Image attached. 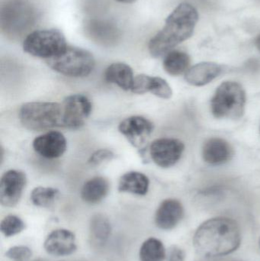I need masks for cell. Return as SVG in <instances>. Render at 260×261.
Masks as SVG:
<instances>
[{
	"mask_svg": "<svg viewBox=\"0 0 260 261\" xmlns=\"http://www.w3.org/2000/svg\"><path fill=\"white\" fill-rule=\"evenodd\" d=\"M241 242V230L228 218L209 219L200 225L194 236L195 251L205 257L225 256L235 252Z\"/></svg>",
	"mask_w": 260,
	"mask_h": 261,
	"instance_id": "obj_1",
	"label": "cell"
},
{
	"mask_svg": "<svg viewBox=\"0 0 260 261\" xmlns=\"http://www.w3.org/2000/svg\"><path fill=\"white\" fill-rule=\"evenodd\" d=\"M198 20V12L192 5H179L166 18L163 29L150 41L148 49L151 56H163L189 39L193 35Z\"/></svg>",
	"mask_w": 260,
	"mask_h": 261,
	"instance_id": "obj_2",
	"label": "cell"
},
{
	"mask_svg": "<svg viewBox=\"0 0 260 261\" xmlns=\"http://www.w3.org/2000/svg\"><path fill=\"white\" fill-rule=\"evenodd\" d=\"M38 17L36 8L28 0H6L0 12L2 32L11 38L27 36Z\"/></svg>",
	"mask_w": 260,
	"mask_h": 261,
	"instance_id": "obj_3",
	"label": "cell"
},
{
	"mask_svg": "<svg viewBox=\"0 0 260 261\" xmlns=\"http://www.w3.org/2000/svg\"><path fill=\"white\" fill-rule=\"evenodd\" d=\"M246 93L241 84L233 81L221 84L211 102L212 113L217 119H239L245 112Z\"/></svg>",
	"mask_w": 260,
	"mask_h": 261,
	"instance_id": "obj_4",
	"label": "cell"
},
{
	"mask_svg": "<svg viewBox=\"0 0 260 261\" xmlns=\"http://www.w3.org/2000/svg\"><path fill=\"white\" fill-rule=\"evenodd\" d=\"M19 119L23 126L28 130L63 127V106L53 102H27L20 109Z\"/></svg>",
	"mask_w": 260,
	"mask_h": 261,
	"instance_id": "obj_5",
	"label": "cell"
},
{
	"mask_svg": "<svg viewBox=\"0 0 260 261\" xmlns=\"http://www.w3.org/2000/svg\"><path fill=\"white\" fill-rule=\"evenodd\" d=\"M47 63L52 70L72 77L88 76L96 64L94 57L90 51L69 46L57 56L47 60Z\"/></svg>",
	"mask_w": 260,
	"mask_h": 261,
	"instance_id": "obj_6",
	"label": "cell"
},
{
	"mask_svg": "<svg viewBox=\"0 0 260 261\" xmlns=\"http://www.w3.org/2000/svg\"><path fill=\"white\" fill-rule=\"evenodd\" d=\"M67 47L65 36L57 29L34 31L25 37L23 42L24 52L46 60L57 56Z\"/></svg>",
	"mask_w": 260,
	"mask_h": 261,
	"instance_id": "obj_7",
	"label": "cell"
},
{
	"mask_svg": "<svg viewBox=\"0 0 260 261\" xmlns=\"http://www.w3.org/2000/svg\"><path fill=\"white\" fill-rule=\"evenodd\" d=\"M63 106V127L79 129L83 126L93 110L91 101L82 94H74L65 98Z\"/></svg>",
	"mask_w": 260,
	"mask_h": 261,
	"instance_id": "obj_8",
	"label": "cell"
},
{
	"mask_svg": "<svg viewBox=\"0 0 260 261\" xmlns=\"http://www.w3.org/2000/svg\"><path fill=\"white\" fill-rule=\"evenodd\" d=\"M185 145L176 138H160L150 147V153L154 162L159 167L168 168L175 165L183 155Z\"/></svg>",
	"mask_w": 260,
	"mask_h": 261,
	"instance_id": "obj_9",
	"label": "cell"
},
{
	"mask_svg": "<svg viewBox=\"0 0 260 261\" xmlns=\"http://www.w3.org/2000/svg\"><path fill=\"white\" fill-rule=\"evenodd\" d=\"M119 130L136 148L143 150L154 130V125L141 116H132L121 122Z\"/></svg>",
	"mask_w": 260,
	"mask_h": 261,
	"instance_id": "obj_10",
	"label": "cell"
},
{
	"mask_svg": "<svg viewBox=\"0 0 260 261\" xmlns=\"http://www.w3.org/2000/svg\"><path fill=\"white\" fill-rule=\"evenodd\" d=\"M26 176L19 170L4 173L0 182V202L5 207H14L19 202L26 185Z\"/></svg>",
	"mask_w": 260,
	"mask_h": 261,
	"instance_id": "obj_11",
	"label": "cell"
},
{
	"mask_svg": "<svg viewBox=\"0 0 260 261\" xmlns=\"http://www.w3.org/2000/svg\"><path fill=\"white\" fill-rule=\"evenodd\" d=\"M46 252L56 257H64L73 254L77 249L76 236L70 230H54L49 234L44 243Z\"/></svg>",
	"mask_w": 260,
	"mask_h": 261,
	"instance_id": "obj_12",
	"label": "cell"
},
{
	"mask_svg": "<svg viewBox=\"0 0 260 261\" xmlns=\"http://www.w3.org/2000/svg\"><path fill=\"white\" fill-rule=\"evenodd\" d=\"M33 148L41 156L47 159H55L65 153L67 140L61 132L52 130L35 138L33 141Z\"/></svg>",
	"mask_w": 260,
	"mask_h": 261,
	"instance_id": "obj_13",
	"label": "cell"
},
{
	"mask_svg": "<svg viewBox=\"0 0 260 261\" xmlns=\"http://www.w3.org/2000/svg\"><path fill=\"white\" fill-rule=\"evenodd\" d=\"M85 31L92 40L104 45L114 44L120 37L117 26L105 20H89L85 23Z\"/></svg>",
	"mask_w": 260,
	"mask_h": 261,
	"instance_id": "obj_14",
	"label": "cell"
},
{
	"mask_svg": "<svg viewBox=\"0 0 260 261\" xmlns=\"http://www.w3.org/2000/svg\"><path fill=\"white\" fill-rule=\"evenodd\" d=\"M184 215L183 205L180 201L168 199L163 201L157 208L155 223L160 229L171 230L175 228Z\"/></svg>",
	"mask_w": 260,
	"mask_h": 261,
	"instance_id": "obj_15",
	"label": "cell"
},
{
	"mask_svg": "<svg viewBox=\"0 0 260 261\" xmlns=\"http://www.w3.org/2000/svg\"><path fill=\"white\" fill-rule=\"evenodd\" d=\"M233 153L232 146L222 138H210L203 146V159L211 165H221L228 162Z\"/></svg>",
	"mask_w": 260,
	"mask_h": 261,
	"instance_id": "obj_16",
	"label": "cell"
},
{
	"mask_svg": "<svg viewBox=\"0 0 260 261\" xmlns=\"http://www.w3.org/2000/svg\"><path fill=\"white\" fill-rule=\"evenodd\" d=\"M221 72L222 67L216 63H199L187 70L185 79L190 85L203 87L218 77Z\"/></svg>",
	"mask_w": 260,
	"mask_h": 261,
	"instance_id": "obj_17",
	"label": "cell"
},
{
	"mask_svg": "<svg viewBox=\"0 0 260 261\" xmlns=\"http://www.w3.org/2000/svg\"><path fill=\"white\" fill-rule=\"evenodd\" d=\"M150 181L148 176L140 172L131 171L121 177L119 190L138 196H145L149 190Z\"/></svg>",
	"mask_w": 260,
	"mask_h": 261,
	"instance_id": "obj_18",
	"label": "cell"
},
{
	"mask_svg": "<svg viewBox=\"0 0 260 261\" xmlns=\"http://www.w3.org/2000/svg\"><path fill=\"white\" fill-rule=\"evenodd\" d=\"M105 77L108 82L116 84L124 90H131L134 80L132 69L124 63L111 64L105 70Z\"/></svg>",
	"mask_w": 260,
	"mask_h": 261,
	"instance_id": "obj_19",
	"label": "cell"
},
{
	"mask_svg": "<svg viewBox=\"0 0 260 261\" xmlns=\"http://www.w3.org/2000/svg\"><path fill=\"white\" fill-rule=\"evenodd\" d=\"M109 191V182L105 178L96 176L87 181L81 190V197L88 204H97L105 199Z\"/></svg>",
	"mask_w": 260,
	"mask_h": 261,
	"instance_id": "obj_20",
	"label": "cell"
},
{
	"mask_svg": "<svg viewBox=\"0 0 260 261\" xmlns=\"http://www.w3.org/2000/svg\"><path fill=\"white\" fill-rule=\"evenodd\" d=\"M111 227L108 218L104 215L96 214L90 222V239L96 247H102L111 236Z\"/></svg>",
	"mask_w": 260,
	"mask_h": 261,
	"instance_id": "obj_21",
	"label": "cell"
},
{
	"mask_svg": "<svg viewBox=\"0 0 260 261\" xmlns=\"http://www.w3.org/2000/svg\"><path fill=\"white\" fill-rule=\"evenodd\" d=\"M190 58L187 54L180 50H171L163 61V68L171 76H180L189 70Z\"/></svg>",
	"mask_w": 260,
	"mask_h": 261,
	"instance_id": "obj_22",
	"label": "cell"
},
{
	"mask_svg": "<svg viewBox=\"0 0 260 261\" xmlns=\"http://www.w3.org/2000/svg\"><path fill=\"white\" fill-rule=\"evenodd\" d=\"M139 256L140 261H164L166 250L159 239L150 238L142 244Z\"/></svg>",
	"mask_w": 260,
	"mask_h": 261,
	"instance_id": "obj_23",
	"label": "cell"
},
{
	"mask_svg": "<svg viewBox=\"0 0 260 261\" xmlns=\"http://www.w3.org/2000/svg\"><path fill=\"white\" fill-rule=\"evenodd\" d=\"M59 193V190L55 188L38 187L32 190L31 200L36 206L48 208L54 203Z\"/></svg>",
	"mask_w": 260,
	"mask_h": 261,
	"instance_id": "obj_24",
	"label": "cell"
},
{
	"mask_svg": "<svg viewBox=\"0 0 260 261\" xmlns=\"http://www.w3.org/2000/svg\"><path fill=\"white\" fill-rule=\"evenodd\" d=\"M25 229V223L22 219L13 215L6 216L0 224V230L6 238L19 234Z\"/></svg>",
	"mask_w": 260,
	"mask_h": 261,
	"instance_id": "obj_25",
	"label": "cell"
},
{
	"mask_svg": "<svg viewBox=\"0 0 260 261\" xmlns=\"http://www.w3.org/2000/svg\"><path fill=\"white\" fill-rule=\"evenodd\" d=\"M151 93L157 97L169 99L172 97V91L170 86L163 78L154 76Z\"/></svg>",
	"mask_w": 260,
	"mask_h": 261,
	"instance_id": "obj_26",
	"label": "cell"
},
{
	"mask_svg": "<svg viewBox=\"0 0 260 261\" xmlns=\"http://www.w3.org/2000/svg\"><path fill=\"white\" fill-rule=\"evenodd\" d=\"M153 80L154 76H150L148 75L140 74L135 76L131 87V92L135 94H145L151 92Z\"/></svg>",
	"mask_w": 260,
	"mask_h": 261,
	"instance_id": "obj_27",
	"label": "cell"
},
{
	"mask_svg": "<svg viewBox=\"0 0 260 261\" xmlns=\"http://www.w3.org/2000/svg\"><path fill=\"white\" fill-rule=\"evenodd\" d=\"M6 256L13 261H28L32 256V251L27 246H14L9 248Z\"/></svg>",
	"mask_w": 260,
	"mask_h": 261,
	"instance_id": "obj_28",
	"label": "cell"
},
{
	"mask_svg": "<svg viewBox=\"0 0 260 261\" xmlns=\"http://www.w3.org/2000/svg\"><path fill=\"white\" fill-rule=\"evenodd\" d=\"M114 158V153L108 149H100L96 150L90 156L88 163L91 165L96 166Z\"/></svg>",
	"mask_w": 260,
	"mask_h": 261,
	"instance_id": "obj_29",
	"label": "cell"
},
{
	"mask_svg": "<svg viewBox=\"0 0 260 261\" xmlns=\"http://www.w3.org/2000/svg\"><path fill=\"white\" fill-rule=\"evenodd\" d=\"M168 261H185L184 252L178 247H172L169 251Z\"/></svg>",
	"mask_w": 260,
	"mask_h": 261,
	"instance_id": "obj_30",
	"label": "cell"
},
{
	"mask_svg": "<svg viewBox=\"0 0 260 261\" xmlns=\"http://www.w3.org/2000/svg\"><path fill=\"white\" fill-rule=\"evenodd\" d=\"M115 1L119 2V3H126V4H128V3H134L136 0H115Z\"/></svg>",
	"mask_w": 260,
	"mask_h": 261,
	"instance_id": "obj_31",
	"label": "cell"
},
{
	"mask_svg": "<svg viewBox=\"0 0 260 261\" xmlns=\"http://www.w3.org/2000/svg\"><path fill=\"white\" fill-rule=\"evenodd\" d=\"M256 47H257L258 50L260 51V35L257 37V38H256Z\"/></svg>",
	"mask_w": 260,
	"mask_h": 261,
	"instance_id": "obj_32",
	"label": "cell"
},
{
	"mask_svg": "<svg viewBox=\"0 0 260 261\" xmlns=\"http://www.w3.org/2000/svg\"><path fill=\"white\" fill-rule=\"evenodd\" d=\"M259 249H260V239H259Z\"/></svg>",
	"mask_w": 260,
	"mask_h": 261,
	"instance_id": "obj_33",
	"label": "cell"
}]
</instances>
